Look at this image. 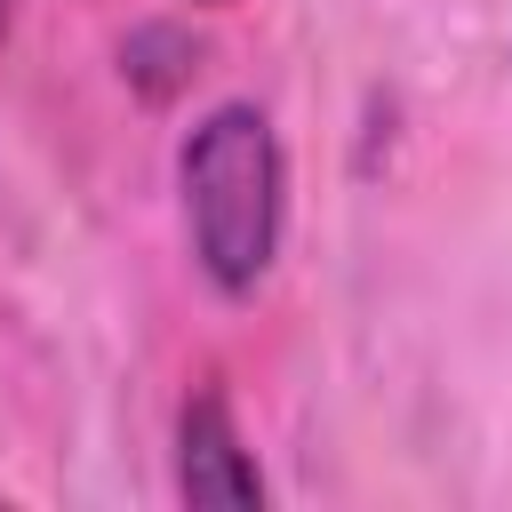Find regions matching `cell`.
Segmentation results:
<instances>
[{
	"label": "cell",
	"mask_w": 512,
	"mask_h": 512,
	"mask_svg": "<svg viewBox=\"0 0 512 512\" xmlns=\"http://www.w3.org/2000/svg\"><path fill=\"white\" fill-rule=\"evenodd\" d=\"M176 184H184L192 264L208 272V288L256 296V280L280 256V208H288V160H280L272 120L256 104H216L184 136Z\"/></svg>",
	"instance_id": "1"
},
{
	"label": "cell",
	"mask_w": 512,
	"mask_h": 512,
	"mask_svg": "<svg viewBox=\"0 0 512 512\" xmlns=\"http://www.w3.org/2000/svg\"><path fill=\"white\" fill-rule=\"evenodd\" d=\"M176 496L200 512H256L264 504V472L232 424V400L216 384H200L176 408Z\"/></svg>",
	"instance_id": "2"
},
{
	"label": "cell",
	"mask_w": 512,
	"mask_h": 512,
	"mask_svg": "<svg viewBox=\"0 0 512 512\" xmlns=\"http://www.w3.org/2000/svg\"><path fill=\"white\" fill-rule=\"evenodd\" d=\"M192 56H200V48H192V40L176 32V24H144V32H136L128 48H120V64H128V80H136V88H144L152 104H168V96H176V88H184V80L200 72Z\"/></svg>",
	"instance_id": "3"
},
{
	"label": "cell",
	"mask_w": 512,
	"mask_h": 512,
	"mask_svg": "<svg viewBox=\"0 0 512 512\" xmlns=\"http://www.w3.org/2000/svg\"><path fill=\"white\" fill-rule=\"evenodd\" d=\"M8 8H16V0H0V16H8Z\"/></svg>",
	"instance_id": "4"
},
{
	"label": "cell",
	"mask_w": 512,
	"mask_h": 512,
	"mask_svg": "<svg viewBox=\"0 0 512 512\" xmlns=\"http://www.w3.org/2000/svg\"><path fill=\"white\" fill-rule=\"evenodd\" d=\"M208 8H224V0H208Z\"/></svg>",
	"instance_id": "5"
}]
</instances>
